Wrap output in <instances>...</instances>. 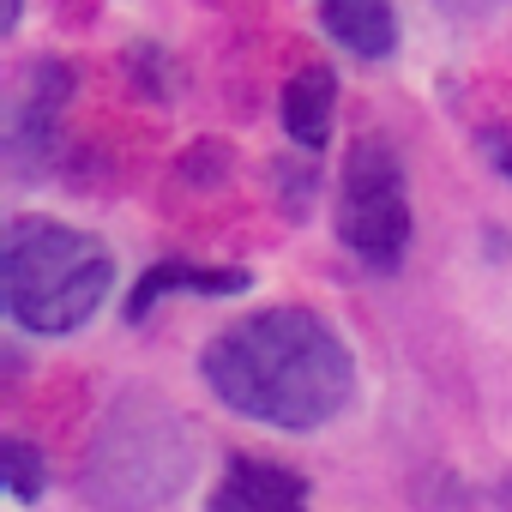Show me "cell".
Wrapping results in <instances>:
<instances>
[{"label":"cell","instance_id":"1","mask_svg":"<svg viewBox=\"0 0 512 512\" xmlns=\"http://www.w3.org/2000/svg\"><path fill=\"white\" fill-rule=\"evenodd\" d=\"M205 386L266 428H320L356 392L350 344L308 308H266L223 326L199 356Z\"/></svg>","mask_w":512,"mask_h":512},{"label":"cell","instance_id":"2","mask_svg":"<svg viewBox=\"0 0 512 512\" xmlns=\"http://www.w3.org/2000/svg\"><path fill=\"white\" fill-rule=\"evenodd\" d=\"M115 284L109 247L55 217H13L0 247V308L13 326L61 338L79 332Z\"/></svg>","mask_w":512,"mask_h":512},{"label":"cell","instance_id":"3","mask_svg":"<svg viewBox=\"0 0 512 512\" xmlns=\"http://www.w3.org/2000/svg\"><path fill=\"white\" fill-rule=\"evenodd\" d=\"M193 458H199V440L187 416L169 398L133 386L103 410L79 488L103 512H157L193 482Z\"/></svg>","mask_w":512,"mask_h":512},{"label":"cell","instance_id":"4","mask_svg":"<svg viewBox=\"0 0 512 512\" xmlns=\"http://www.w3.org/2000/svg\"><path fill=\"white\" fill-rule=\"evenodd\" d=\"M338 235L362 266L392 272L410 247V193H404V169L398 151L380 139L350 145L344 157V181H338Z\"/></svg>","mask_w":512,"mask_h":512},{"label":"cell","instance_id":"5","mask_svg":"<svg viewBox=\"0 0 512 512\" xmlns=\"http://www.w3.org/2000/svg\"><path fill=\"white\" fill-rule=\"evenodd\" d=\"M211 512H308V482L272 458H235L211 494Z\"/></svg>","mask_w":512,"mask_h":512},{"label":"cell","instance_id":"6","mask_svg":"<svg viewBox=\"0 0 512 512\" xmlns=\"http://www.w3.org/2000/svg\"><path fill=\"white\" fill-rule=\"evenodd\" d=\"M247 284H253V272H241V266H187V260H163V266L139 272V284H133V296H127V320L145 326L151 308H157L163 296H175V290H193V296H241Z\"/></svg>","mask_w":512,"mask_h":512},{"label":"cell","instance_id":"7","mask_svg":"<svg viewBox=\"0 0 512 512\" xmlns=\"http://www.w3.org/2000/svg\"><path fill=\"white\" fill-rule=\"evenodd\" d=\"M320 25L356 61H386L398 49V13H392V0H320Z\"/></svg>","mask_w":512,"mask_h":512},{"label":"cell","instance_id":"8","mask_svg":"<svg viewBox=\"0 0 512 512\" xmlns=\"http://www.w3.org/2000/svg\"><path fill=\"white\" fill-rule=\"evenodd\" d=\"M332 103H338V79L326 67H302L290 85H284V133L308 151L326 145L332 133Z\"/></svg>","mask_w":512,"mask_h":512},{"label":"cell","instance_id":"9","mask_svg":"<svg viewBox=\"0 0 512 512\" xmlns=\"http://www.w3.org/2000/svg\"><path fill=\"white\" fill-rule=\"evenodd\" d=\"M0 482H7V494L13 500H37L43 488H49V458L31 446V440H19V434H7L0 440Z\"/></svg>","mask_w":512,"mask_h":512},{"label":"cell","instance_id":"10","mask_svg":"<svg viewBox=\"0 0 512 512\" xmlns=\"http://www.w3.org/2000/svg\"><path fill=\"white\" fill-rule=\"evenodd\" d=\"M476 145H482V157H488V163H494V169H500V175L512 181V133H500V127H488V133H482Z\"/></svg>","mask_w":512,"mask_h":512},{"label":"cell","instance_id":"11","mask_svg":"<svg viewBox=\"0 0 512 512\" xmlns=\"http://www.w3.org/2000/svg\"><path fill=\"white\" fill-rule=\"evenodd\" d=\"M19 19H25V0H7V19H0V31H19Z\"/></svg>","mask_w":512,"mask_h":512},{"label":"cell","instance_id":"12","mask_svg":"<svg viewBox=\"0 0 512 512\" xmlns=\"http://www.w3.org/2000/svg\"><path fill=\"white\" fill-rule=\"evenodd\" d=\"M452 7H494V0H452Z\"/></svg>","mask_w":512,"mask_h":512}]
</instances>
